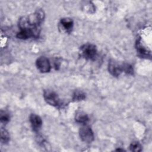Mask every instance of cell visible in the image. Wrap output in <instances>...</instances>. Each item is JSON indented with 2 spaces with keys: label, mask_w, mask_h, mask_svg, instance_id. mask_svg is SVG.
Masks as SVG:
<instances>
[{
  "label": "cell",
  "mask_w": 152,
  "mask_h": 152,
  "mask_svg": "<svg viewBox=\"0 0 152 152\" xmlns=\"http://www.w3.org/2000/svg\"><path fill=\"white\" fill-rule=\"evenodd\" d=\"M10 119V117L8 113H7L6 112H3L2 110L1 111L0 120H1V123L6 124L7 123H8L9 122Z\"/></svg>",
  "instance_id": "15"
},
{
  "label": "cell",
  "mask_w": 152,
  "mask_h": 152,
  "mask_svg": "<svg viewBox=\"0 0 152 152\" xmlns=\"http://www.w3.org/2000/svg\"><path fill=\"white\" fill-rule=\"evenodd\" d=\"M73 25V21L69 18H62L59 23L60 28L67 33H70L72 31Z\"/></svg>",
  "instance_id": "8"
},
{
  "label": "cell",
  "mask_w": 152,
  "mask_h": 152,
  "mask_svg": "<svg viewBox=\"0 0 152 152\" xmlns=\"http://www.w3.org/2000/svg\"><path fill=\"white\" fill-rule=\"evenodd\" d=\"M130 150L132 151H141L142 150V146L138 141L132 142L129 145Z\"/></svg>",
  "instance_id": "13"
},
{
  "label": "cell",
  "mask_w": 152,
  "mask_h": 152,
  "mask_svg": "<svg viewBox=\"0 0 152 152\" xmlns=\"http://www.w3.org/2000/svg\"><path fill=\"white\" fill-rule=\"evenodd\" d=\"M44 18L45 12L40 9L37 10L34 13L27 16V22L31 27H40V25Z\"/></svg>",
  "instance_id": "1"
},
{
  "label": "cell",
  "mask_w": 152,
  "mask_h": 152,
  "mask_svg": "<svg viewBox=\"0 0 152 152\" xmlns=\"http://www.w3.org/2000/svg\"><path fill=\"white\" fill-rule=\"evenodd\" d=\"M109 72L114 77H118L122 72V65L113 59H110L108 64Z\"/></svg>",
  "instance_id": "6"
},
{
  "label": "cell",
  "mask_w": 152,
  "mask_h": 152,
  "mask_svg": "<svg viewBox=\"0 0 152 152\" xmlns=\"http://www.w3.org/2000/svg\"><path fill=\"white\" fill-rule=\"evenodd\" d=\"M43 97L45 100L49 104L53 106H57L59 104V99L55 92L47 90L44 91Z\"/></svg>",
  "instance_id": "4"
},
{
  "label": "cell",
  "mask_w": 152,
  "mask_h": 152,
  "mask_svg": "<svg viewBox=\"0 0 152 152\" xmlns=\"http://www.w3.org/2000/svg\"><path fill=\"white\" fill-rule=\"evenodd\" d=\"M80 137L83 141L86 143H91L94 140V134L91 129L87 125H83L79 131Z\"/></svg>",
  "instance_id": "3"
},
{
  "label": "cell",
  "mask_w": 152,
  "mask_h": 152,
  "mask_svg": "<svg viewBox=\"0 0 152 152\" xmlns=\"http://www.w3.org/2000/svg\"><path fill=\"white\" fill-rule=\"evenodd\" d=\"M86 99V94L81 91H75L72 96V100L74 101H81Z\"/></svg>",
  "instance_id": "11"
},
{
  "label": "cell",
  "mask_w": 152,
  "mask_h": 152,
  "mask_svg": "<svg viewBox=\"0 0 152 152\" xmlns=\"http://www.w3.org/2000/svg\"><path fill=\"white\" fill-rule=\"evenodd\" d=\"M30 122L33 131L35 132L39 131L42 126V121L41 118L34 113L30 115Z\"/></svg>",
  "instance_id": "7"
},
{
  "label": "cell",
  "mask_w": 152,
  "mask_h": 152,
  "mask_svg": "<svg viewBox=\"0 0 152 152\" xmlns=\"http://www.w3.org/2000/svg\"><path fill=\"white\" fill-rule=\"evenodd\" d=\"M88 117L86 113L83 112H78L75 115V121L78 123L86 124L88 121Z\"/></svg>",
  "instance_id": "10"
},
{
  "label": "cell",
  "mask_w": 152,
  "mask_h": 152,
  "mask_svg": "<svg viewBox=\"0 0 152 152\" xmlns=\"http://www.w3.org/2000/svg\"><path fill=\"white\" fill-rule=\"evenodd\" d=\"M122 71H124L125 73L128 74H130V75L133 74V72H134L133 68L129 64H126V63L123 64L122 65Z\"/></svg>",
  "instance_id": "14"
},
{
  "label": "cell",
  "mask_w": 152,
  "mask_h": 152,
  "mask_svg": "<svg viewBox=\"0 0 152 152\" xmlns=\"http://www.w3.org/2000/svg\"><path fill=\"white\" fill-rule=\"evenodd\" d=\"M10 141V135L8 131L3 128L1 129V141L2 144H6Z\"/></svg>",
  "instance_id": "12"
},
{
  "label": "cell",
  "mask_w": 152,
  "mask_h": 152,
  "mask_svg": "<svg viewBox=\"0 0 152 152\" xmlns=\"http://www.w3.org/2000/svg\"><path fill=\"white\" fill-rule=\"evenodd\" d=\"M37 68L43 73L48 72L50 70V64L48 58L45 56L39 57L36 62Z\"/></svg>",
  "instance_id": "5"
},
{
  "label": "cell",
  "mask_w": 152,
  "mask_h": 152,
  "mask_svg": "<svg viewBox=\"0 0 152 152\" xmlns=\"http://www.w3.org/2000/svg\"><path fill=\"white\" fill-rule=\"evenodd\" d=\"M80 53L86 59L94 60L97 55L96 47L91 43L84 44L80 48Z\"/></svg>",
  "instance_id": "2"
},
{
  "label": "cell",
  "mask_w": 152,
  "mask_h": 152,
  "mask_svg": "<svg viewBox=\"0 0 152 152\" xmlns=\"http://www.w3.org/2000/svg\"><path fill=\"white\" fill-rule=\"evenodd\" d=\"M136 48L138 53V55L142 58H148L151 56L150 51H148L144 47L143 45L141 43V39H138L136 43Z\"/></svg>",
  "instance_id": "9"
}]
</instances>
